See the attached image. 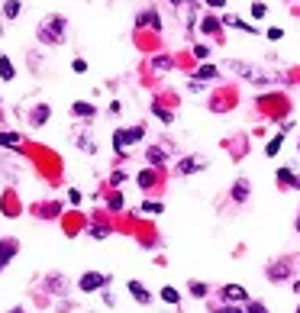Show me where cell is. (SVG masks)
Segmentation results:
<instances>
[{"label":"cell","instance_id":"obj_1","mask_svg":"<svg viewBox=\"0 0 300 313\" xmlns=\"http://www.w3.org/2000/svg\"><path fill=\"white\" fill-rule=\"evenodd\" d=\"M65 29H68V20L55 13V16H46V20L39 23L36 36H39V42H46V46H61V42H65Z\"/></svg>","mask_w":300,"mask_h":313},{"label":"cell","instance_id":"obj_2","mask_svg":"<svg viewBox=\"0 0 300 313\" xmlns=\"http://www.w3.org/2000/svg\"><path fill=\"white\" fill-rule=\"evenodd\" d=\"M142 136H145V129H142V126H132V129H117V133H113V149L123 152L126 145L142 142Z\"/></svg>","mask_w":300,"mask_h":313},{"label":"cell","instance_id":"obj_3","mask_svg":"<svg viewBox=\"0 0 300 313\" xmlns=\"http://www.w3.org/2000/svg\"><path fill=\"white\" fill-rule=\"evenodd\" d=\"M107 281H110L107 275H97V271H87V275H81V281H78V288H81L84 294H94V291L107 288Z\"/></svg>","mask_w":300,"mask_h":313},{"label":"cell","instance_id":"obj_4","mask_svg":"<svg viewBox=\"0 0 300 313\" xmlns=\"http://www.w3.org/2000/svg\"><path fill=\"white\" fill-rule=\"evenodd\" d=\"M223 297L229 303H249V291L242 288V284H226L223 288Z\"/></svg>","mask_w":300,"mask_h":313},{"label":"cell","instance_id":"obj_5","mask_svg":"<svg viewBox=\"0 0 300 313\" xmlns=\"http://www.w3.org/2000/svg\"><path fill=\"white\" fill-rule=\"evenodd\" d=\"M136 26H148L152 32H162V20H158V13L152 10V7H148V10H142V13L136 16Z\"/></svg>","mask_w":300,"mask_h":313},{"label":"cell","instance_id":"obj_6","mask_svg":"<svg viewBox=\"0 0 300 313\" xmlns=\"http://www.w3.org/2000/svg\"><path fill=\"white\" fill-rule=\"evenodd\" d=\"M16 252H20V242L16 239H0V271H4V265L10 262Z\"/></svg>","mask_w":300,"mask_h":313},{"label":"cell","instance_id":"obj_7","mask_svg":"<svg viewBox=\"0 0 300 313\" xmlns=\"http://www.w3.org/2000/svg\"><path fill=\"white\" fill-rule=\"evenodd\" d=\"M49 116H52V107H49V103H39V107L29 113V123H32V126H42Z\"/></svg>","mask_w":300,"mask_h":313},{"label":"cell","instance_id":"obj_8","mask_svg":"<svg viewBox=\"0 0 300 313\" xmlns=\"http://www.w3.org/2000/svg\"><path fill=\"white\" fill-rule=\"evenodd\" d=\"M136 181H139V187H142V190H148V187L158 184V171L145 168V171H139V175H136Z\"/></svg>","mask_w":300,"mask_h":313},{"label":"cell","instance_id":"obj_9","mask_svg":"<svg viewBox=\"0 0 300 313\" xmlns=\"http://www.w3.org/2000/svg\"><path fill=\"white\" fill-rule=\"evenodd\" d=\"M249 194H252L249 181H236V184H233V201L236 204H245V201H249Z\"/></svg>","mask_w":300,"mask_h":313},{"label":"cell","instance_id":"obj_10","mask_svg":"<svg viewBox=\"0 0 300 313\" xmlns=\"http://www.w3.org/2000/svg\"><path fill=\"white\" fill-rule=\"evenodd\" d=\"M204 168V159H197V155H191V159H184L178 165V175H191V171H200Z\"/></svg>","mask_w":300,"mask_h":313},{"label":"cell","instance_id":"obj_11","mask_svg":"<svg viewBox=\"0 0 300 313\" xmlns=\"http://www.w3.org/2000/svg\"><path fill=\"white\" fill-rule=\"evenodd\" d=\"M71 113H74L78 120H91V116H94V107H91L87 100H74V103H71Z\"/></svg>","mask_w":300,"mask_h":313},{"label":"cell","instance_id":"obj_12","mask_svg":"<svg viewBox=\"0 0 300 313\" xmlns=\"http://www.w3.org/2000/svg\"><path fill=\"white\" fill-rule=\"evenodd\" d=\"M129 294H132V300H139V303H148V300H152V294H148L139 281H129Z\"/></svg>","mask_w":300,"mask_h":313},{"label":"cell","instance_id":"obj_13","mask_svg":"<svg viewBox=\"0 0 300 313\" xmlns=\"http://www.w3.org/2000/svg\"><path fill=\"white\" fill-rule=\"evenodd\" d=\"M145 159L152 162V165H165V162H168V159H165V149H162V145H148V149H145Z\"/></svg>","mask_w":300,"mask_h":313},{"label":"cell","instance_id":"obj_14","mask_svg":"<svg viewBox=\"0 0 300 313\" xmlns=\"http://www.w3.org/2000/svg\"><path fill=\"white\" fill-rule=\"evenodd\" d=\"M20 13H23V4H20V0H4V16H7V20H16Z\"/></svg>","mask_w":300,"mask_h":313},{"label":"cell","instance_id":"obj_15","mask_svg":"<svg viewBox=\"0 0 300 313\" xmlns=\"http://www.w3.org/2000/svg\"><path fill=\"white\" fill-rule=\"evenodd\" d=\"M0 77H4V81H13L16 77V68H13V62L7 55H0Z\"/></svg>","mask_w":300,"mask_h":313},{"label":"cell","instance_id":"obj_16","mask_svg":"<svg viewBox=\"0 0 300 313\" xmlns=\"http://www.w3.org/2000/svg\"><path fill=\"white\" fill-rule=\"evenodd\" d=\"M223 23H226V26H239V29H242V32H249V36H255V32H258L252 23H242L239 16H223Z\"/></svg>","mask_w":300,"mask_h":313},{"label":"cell","instance_id":"obj_17","mask_svg":"<svg viewBox=\"0 0 300 313\" xmlns=\"http://www.w3.org/2000/svg\"><path fill=\"white\" fill-rule=\"evenodd\" d=\"M216 74H219V71H216L213 65H200V68H197V74H194V81H213Z\"/></svg>","mask_w":300,"mask_h":313},{"label":"cell","instance_id":"obj_18","mask_svg":"<svg viewBox=\"0 0 300 313\" xmlns=\"http://www.w3.org/2000/svg\"><path fill=\"white\" fill-rule=\"evenodd\" d=\"M20 142H23L20 133H0V145H4V149H16Z\"/></svg>","mask_w":300,"mask_h":313},{"label":"cell","instance_id":"obj_19","mask_svg":"<svg viewBox=\"0 0 300 313\" xmlns=\"http://www.w3.org/2000/svg\"><path fill=\"white\" fill-rule=\"evenodd\" d=\"M278 181H281V184H290V187H300V181L290 175L287 168H281V171H278Z\"/></svg>","mask_w":300,"mask_h":313},{"label":"cell","instance_id":"obj_20","mask_svg":"<svg viewBox=\"0 0 300 313\" xmlns=\"http://www.w3.org/2000/svg\"><path fill=\"white\" fill-rule=\"evenodd\" d=\"M200 26H204V32H219V29H223V23H219L216 16H207V20L200 23Z\"/></svg>","mask_w":300,"mask_h":313},{"label":"cell","instance_id":"obj_21","mask_svg":"<svg viewBox=\"0 0 300 313\" xmlns=\"http://www.w3.org/2000/svg\"><path fill=\"white\" fill-rule=\"evenodd\" d=\"M162 300H165V303H178V300H181V294L168 284V288H162Z\"/></svg>","mask_w":300,"mask_h":313},{"label":"cell","instance_id":"obj_22","mask_svg":"<svg viewBox=\"0 0 300 313\" xmlns=\"http://www.w3.org/2000/svg\"><path fill=\"white\" fill-rule=\"evenodd\" d=\"M152 68H155V71H168V68H171V58L155 55V58H152Z\"/></svg>","mask_w":300,"mask_h":313},{"label":"cell","instance_id":"obj_23","mask_svg":"<svg viewBox=\"0 0 300 313\" xmlns=\"http://www.w3.org/2000/svg\"><path fill=\"white\" fill-rule=\"evenodd\" d=\"M281 145H284V139H281V136H275L268 145H265V152H268V155H278V152H281Z\"/></svg>","mask_w":300,"mask_h":313},{"label":"cell","instance_id":"obj_24","mask_svg":"<svg viewBox=\"0 0 300 313\" xmlns=\"http://www.w3.org/2000/svg\"><path fill=\"white\" fill-rule=\"evenodd\" d=\"M191 294L194 297H207V284L204 281H191Z\"/></svg>","mask_w":300,"mask_h":313},{"label":"cell","instance_id":"obj_25","mask_svg":"<svg viewBox=\"0 0 300 313\" xmlns=\"http://www.w3.org/2000/svg\"><path fill=\"white\" fill-rule=\"evenodd\" d=\"M245 313H268V307L258 303V300H249V303H245Z\"/></svg>","mask_w":300,"mask_h":313},{"label":"cell","instance_id":"obj_26","mask_svg":"<svg viewBox=\"0 0 300 313\" xmlns=\"http://www.w3.org/2000/svg\"><path fill=\"white\" fill-rule=\"evenodd\" d=\"M91 236H94V239H107V236H110V229L97 223V226H91Z\"/></svg>","mask_w":300,"mask_h":313},{"label":"cell","instance_id":"obj_27","mask_svg":"<svg viewBox=\"0 0 300 313\" xmlns=\"http://www.w3.org/2000/svg\"><path fill=\"white\" fill-rule=\"evenodd\" d=\"M139 213H148V216H155V213H162V204H142V207H139Z\"/></svg>","mask_w":300,"mask_h":313},{"label":"cell","instance_id":"obj_28","mask_svg":"<svg viewBox=\"0 0 300 313\" xmlns=\"http://www.w3.org/2000/svg\"><path fill=\"white\" fill-rule=\"evenodd\" d=\"M107 207H110V210H123V194H110Z\"/></svg>","mask_w":300,"mask_h":313},{"label":"cell","instance_id":"obj_29","mask_svg":"<svg viewBox=\"0 0 300 313\" xmlns=\"http://www.w3.org/2000/svg\"><path fill=\"white\" fill-rule=\"evenodd\" d=\"M152 110H155V116H158V120H162V123H171V113H168V110H165V107H158V103H155V107H152Z\"/></svg>","mask_w":300,"mask_h":313},{"label":"cell","instance_id":"obj_30","mask_svg":"<svg viewBox=\"0 0 300 313\" xmlns=\"http://www.w3.org/2000/svg\"><path fill=\"white\" fill-rule=\"evenodd\" d=\"M265 36H268L271 42H278L281 36H284V29H281V26H271V29H268V32H265Z\"/></svg>","mask_w":300,"mask_h":313},{"label":"cell","instance_id":"obj_31","mask_svg":"<svg viewBox=\"0 0 300 313\" xmlns=\"http://www.w3.org/2000/svg\"><path fill=\"white\" fill-rule=\"evenodd\" d=\"M265 13H268V7H265V4H261V0H258V4H252V16H258V20H261V16H265Z\"/></svg>","mask_w":300,"mask_h":313},{"label":"cell","instance_id":"obj_32","mask_svg":"<svg viewBox=\"0 0 300 313\" xmlns=\"http://www.w3.org/2000/svg\"><path fill=\"white\" fill-rule=\"evenodd\" d=\"M71 68H74L78 74H84V71H87V62H84V58H74V62H71Z\"/></svg>","mask_w":300,"mask_h":313},{"label":"cell","instance_id":"obj_33","mask_svg":"<svg viewBox=\"0 0 300 313\" xmlns=\"http://www.w3.org/2000/svg\"><path fill=\"white\" fill-rule=\"evenodd\" d=\"M194 55H197V58H207L210 49H207V46H197V49H194Z\"/></svg>","mask_w":300,"mask_h":313},{"label":"cell","instance_id":"obj_34","mask_svg":"<svg viewBox=\"0 0 300 313\" xmlns=\"http://www.w3.org/2000/svg\"><path fill=\"white\" fill-rule=\"evenodd\" d=\"M223 313H245V310H242V307H236V303H226Z\"/></svg>","mask_w":300,"mask_h":313},{"label":"cell","instance_id":"obj_35","mask_svg":"<svg viewBox=\"0 0 300 313\" xmlns=\"http://www.w3.org/2000/svg\"><path fill=\"white\" fill-rule=\"evenodd\" d=\"M207 7H213V10H219V7H226V0H204Z\"/></svg>","mask_w":300,"mask_h":313},{"label":"cell","instance_id":"obj_36","mask_svg":"<svg viewBox=\"0 0 300 313\" xmlns=\"http://www.w3.org/2000/svg\"><path fill=\"white\" fill-rule=\"evenodd\" d=\"M168 4H171V7H181V4H184V0H168Z\"/></svg>","mask_w":300,"mask_h":313},{"label":"cell","instance_id":"obj_37","mask_svg":"<svg viewBox=\"0 0 300 313\" xmlns=\"http://www.w3.org/2000/svg\"><path fill=\"white\" fill-rule=\"evenodd\" d=\"M294 291H297V294H300V281H297V284H294Z\"/></svg>","mask_w":300,"mask_h":313},{"label":"cell","instance_id":"obj_38","mask_svg":"<svg viewBox=\"0 0 300 313\" xmlns=\"http://www.w3.org/2000/svg\"><path fill=\"white\" fill-rule=\"evenodd\" d=\"M10 313H23V310H20V307H16V310H10Z\"/></svg>","mask_w":300,"mask_h":313},{"label":"cell","instance_id":"obj_39","mask_svg":"<svg viewBox=\"0 0 300 313\" xmlns=\"http://www.w3.org/2000/svg\"><path fill=\"white\" fill-rule=\"evenodd\" d=\"M297 232H300V216H297Z\"/></svg>","mask_w":300,"mask_h":313},{"label":"cell","instance_id":"obj_40","mask_svg":"<svg viewBox=\"0 0 300 313\" xmlns=\"http://www.w3.org/2000/svg\"><path fill=\"white\" fill-rule=\"evenodd\" d=\"M297 313H300V307H297Z\"/></svg>","mask_w":300,"mask_h":313}]
</instances>
